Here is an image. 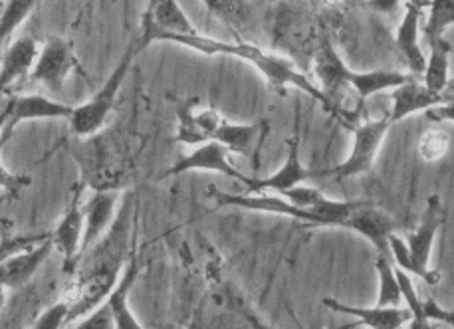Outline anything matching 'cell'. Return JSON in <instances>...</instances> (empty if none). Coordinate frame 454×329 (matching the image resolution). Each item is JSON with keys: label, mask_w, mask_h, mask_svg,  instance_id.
<instances>
[{"label": "cell", "mask_w": 454, "mask_h": 329, "mask_svg": "<svg viewBox=\"0 0 454 329\" xmlns=\"http://www.w3.org/2000/svg\"><path fill=\"white\" fill-rule=\"evenodd\" d=\"M411 80H415L413 75L377 70V72H351L348 83L357 91L361 106H364L369 99V96L377 94V91H385V90L393 91L395 88H399Z\"/></svg>", "instance_id": "21"}, {"label": "cell", "mask_w": 454, "mask_h": 329, "mask_svg": "<svg viewBox=\"0 0 454 329\" xmlns=\"http://www.w3.org/2000/svg\"><path fill=\"white\" fill-rule=\"evenodd\" d=\"M427 115L434 121H452L454 123V104L452 101H447V104L436 106L433 109H428Z\"/></svg>", "instance_id": "35"}, {"label": "cell", "mask_w": 454, "mask_h": 329, "mask_svg": "<svg viewBox=\"0 0 454 329\" xmlns=\"http://www.w3.org/2000/svg\"><path fill=\"white\" fill-rule=\"evenodd\" d=\"M191 329H192V327H191Z\"/></svg>", "instance_id": "41"}, {"label": "cell", "mask_w": 454, "mask_h": 329, "mask_svg": "<svg viewBox=\"0 0 454 329\" xmlns=\"http://www.w3.org/2000/svg\"><path fill=\"white\" fill-rule=\"evenodd\" d=\"M78 67L80 60L75 58L70 40L52 34L44 42V46L40 48L38 60L30 72V80L48 88L50 91H62L68 75Z\"/></svg>", "instance_id": "6"}, {"label": "cell", "mask_w": 454, "mask_h": 329, "mask_svg": "<svg viewBox=\"0 0 454 329\" xmlns=\"http://www.w3.org/2000/svg\"><path fill=\"white\" fill-rule=\"evenodd\" d=\"M425 8H428V3H405V16H403L397 36H395V44H397L401 56L405 58L413 78H417V75L423 78L427 70V58L419 44L420 19H423Z\"/></svg>", "instance_id": "15"}, {"label": "cell", "mask_w": 454, "mask_h": 329, "mask_svg": "<svg viewBox=\"0 0 454 329\" xmlns=\"http://www.w3.org/2000/svg\"><path fill=\"white\" fill-rule=\"evenodd\" d=\"M50 234H35V236H14V239H4L0 242V264L22 250L35 248L42 240H46Z\"/></svg>", "instance_id": "30"}, {"label": "cell", "mask_w": 454, "mask_h": 329, "mask_svg": "<svg viewBox=\"0 0 454 329\" xmlns=\"http://www.w3.org/2000/svg\"><path fill=\"white\" fill-rule=\"evenodd\" d=\"M68 316H70V303L62 300L54 303L52 308L44 309L36 319V324L32 325V329H62L66 324H68Z\"/></svg>", "instance_id": "29"}, {"label": "cell", "mask_w": 454, "mask_h": 329, "mask_svg": "<svg viewBox=\"0 0 454 329\" xmlns=\"http://www.w3.org/2000/svg\"><path fill=\"white\" fill-rule=\"evenodd\" d=\"M391 128L389 117L377 121H367L364 125H353V149L348 157V161L340 163L330 171H319V176H335V181H346L351 176L369 173L373 168L377 151L385 139L387 131Z\"/></svg>", "instance_id": "5"}, {"label": "cell", "mask_w": 454, "mask_h": 329, "mask_svg": "<svg viewBox=\"0 0 454 329\" xmlns=\"http://www.w3.org/2000/svg\"><path fill=\"white\" fill-rule=\"evenodd\" d=\"M442 221H444V208H442L441 197L431 195L427 200V208L423 213V218H420L419 229L407 239V248L411 255V264H413V274L423 278V280L431 286L441 282V274L433 272V270L428 268V260H431L434 236L439 232Z\"/></svg>", "instance_id": "7"}, {"label": "cell", "mask_w": 454, "mask_h": 329, "mask_svg": "<svg viewBox=\"0 0 454 329\" xmlns=\"http://www.w3.org/2000/svg\"><path fill=\"white\" fill-rule=\"evenodd\" d=\"M195 106L197 101L191 99L187 104H183L179 109H176V135H175V143H184V145H205L208 143V137L205 131L199 128V123L195 120Z\"/></svg>", "instance_id": "24"}, {"label": "cell", "mask_w": 454, "mask_h": 329, "mask_svg": "<svg viewBox=\"0 0 454 329\" xmlns=\"http://www.w3.org/2000/svg\"><path fill=\"white\" fill-rule=\"evenodd\" d=\"M343 229H351L365 236V239L372 240L380 256L391 260L389 236L399 229V223L391 215H387L385 210L377 208L373 202L361 200L359 207L349 215Z\"/></svg>", "instance_id": "12"}, {"label": "cell", "mask_w": 454, "mask_h": 329, "mask_svg": "<svg viewBox=\"0 0 454 329\" xmlns=\"http://www.w3.org/2000/svg\"><path fill=\"white\" fill-rule=\"evenodd\" d=\"M11 115H12V101H8L6 107L0 112V147H3V133L6 129L8 121H11Z\"/></svg>", "instance_id": "36"}, {"label": "cell", "mask_w": 454, "mask_h": 329, "mask_svg": "<svg viewBox=\"0 0 454 329\" xmlns=\"http://www.w3.org/2000/svg\"><path fill=\"white\" fill-rule=\"evenodd\" d=\"M450 24H454L452 0H434V3H428V19L423 24V34L428 46H431L434 40L442 38L444 30H447Z\"/></svg>", "instance_id": "26"}, {"label": "cell", "mask_w": 454, "mask_h": 329, "mask_svg": "<svg viewBox=\"0 0 454 329\" xmlns=\"http://www.w3.org/2000/svg\"><path fill=\"white\" fill-rule=\"evenodd\" d=\"M3 149V147H0ZM30 184V179L27 175H14L0 161V189L8 192V197H19L22 189H27Z\"/></svg>", "instance_id": "33"}, {"label": "cell", "mask_w": 454, "mask_h": 329, "mask_svg": "<svg viewBox=\"0 0 454 329\" xmlns=\"http://www.w3.org/2000/svg\"><path fill=\"white\" fill-rule=\"evenodd\" d=\"M189 171H213V173H221L224 176H231V179L239 181L245 184L248 176L242 175L237 167H234L229 161V151L223 147L221 143L216 141H208L205 145L197 147L195 151H191L189 155H183L176 159V161L167 168L163 173V179L167 176H179Z\"/></svg>", "instance_id": "11"}, {"label": "cell", "mask_w": 454, "mask_h": 329, "mask_svg": "<svg viewBox=\"0 0 454 329\" xmlns=\"http://www.w3.org/2000/svg\"><path fill=\"white\" fill-rule=\"evenodd\" d=\"M324 306L340 314L356 317V322L349 325H341L340 329H353L357 325H367L369 329H403L411 324V311L407 308H357L348 306L333 298H324Z\"/></svg>", "instance_id": "16"}, {"label": "cell", "mask_w": 454, "mask_h": 329, "mask_svg": "<svg viewBox=\"0 0 454 329\" xmlns=\"http://www.w3.org/2000/svg\"><path fill=\"white\" fill-rule=\"evenodd\" d=\"M447 90L454 91V80H449V88H447Z\"/></svg>", "instance_id": "38"}, {"label": "cell", "mask_w": 454, "mask_h": 329, "mask_svg": "<svg viewBox=\"0 0 454 329\" xmlns=\"http://www.w3.org/2000/svg\"><path fill=\"white\" fill-rule=\"evenodd\" d=\"M121 192H94L83 202V240H82V256L99 242V239L114 224L117 210L121 205Z\"/></svg>", "instance_id": "13"}, {"label": "cell", "mask_w": 454, "mask_h": 329, "mask_svg": "<svg viewBox=\"0 0 454 329\" xmlns=\"http://www.w3.org/2000/svg\"><path fill=\"white\" fill-rule=\"evenodd\" d=\"M4 302H6V286L3 282V278H0V309L4 308Z\"/></svg>", "instance_id": "37"}, {"label": "cell", "mask_w": 454, "mask_h": 329, "mask_svg": "<svg viewBox=\"0 0 454 329\" xmlns=\"http://www.w3.org/2000/svg\"><path fill=\"white\" fill-rule=\"evenodd\" d=\"M199 30L192 27L189 16L184 14L179 3H151L141 19V34L137 40L139 52L157 40H165L169 36H195Z\"/></svg>", "instance_id": "8"}, {"label": "cell", "mask_w": 454, "mask_h": 329, "mask_svg": "<svg viewBox=\"0 0 454 329\" xmlns=\"http://www.w3.org/2000/svg\"><path fill=\"white\" fill-rule=\"evenodd\" d=\"M449 151V135L441 129H431L423 133L419 139V157L427 163H436L447 155Z\"/></svg>", "instance_id": "28"}, {"label": "cell", "mask_w": 454, "mask_h": 329, "mask_svg": "<svg viewBox=\"0 0 454 329\" xmlns=\"http://www.w3.org/2000/svg\"><path fill=\"white\" fill-rule=\"evenodd\" d=\"M40 48L36 38L20 36L4 50L3 64H0V91H6L22 78H30L32 67L38 60Z\"/></svg>", "instance_id": "19"}, {"label": "cell", "mask_w": 454, "mask_h": 329, "mask_svg": "<svg viewBox=\"0 0 454 329\" xmlns=\"http://www.w3.org/2000/svg\"><path fill=\"white\" fill-rule=\"evenodd\" d=\"M391 99H393V109L389 112V115H387L389 117L391 125L405 120V117L413 115L417 112H428V109L450 101V98L447 96H439V94H433V91H428L423 83L417 82V78L403 83L399 88H395L391 91Z\"/></svg>", "instance_id": "20"}, {"label": "cell", "mask_w": 454, "mask_h": 329, "mask_svg": "<svg viewBox=\"0 0 454 329\" xmlns=\"http://www.w3.org/2000/svg\"><path fill=\"white\" fill-rule=\"evenodd\" d=\"M423 314L428 324L431 322H439V324H447V325H454V309L447 311L442 309L439 303L433 300L423 302Z\"/></svg>", "instance_id": "34"}, {"label": "cell", "mask_w": 454, "mask_h": 329, "mask_svg": "<svg viewBox=\"0 0 454 329\" xmlns=\"http://www.w3.org/2000/svg\"><path fill=\"white\" fill-rule=\"evenodd\" d=\"M74 329H115V322L107 303H102V306L91 311V314L82 317V322Z\"/></svg>", "instance_id": "32"}, {"label": "cell", "mask_w": 454, "mask_h": 329, "mask_svg": "<svg viewBox=\"0 0 454 329\" xmlns=\"http://www.w3.org/2000/svg\"><path fill=\"white\" fill-rule=\"evenodd\" d=\"M0 202H3V199H0Z\"/></svg>", "instance_id": "40"}, {"label": "cell", "mask_w": 454, "mask_h": 329, "mask_svg": "<svg viewBox=\"0 0 454 329\" xmlns=\"http://www.w3.org/2000/svg\"><path fill=\"white\" fill-rule=\"evenodd\" d=\"M137 54V40H133L131 44L125 48L121 60L117 62L112 74H109V78L104 82V86L96 91L94 98L88 99L86 104L74 107V114L70 117V129L75 137L90 139L104 131L109 117H112L117 96H120L123 82L128 78L129 67Z\"/></svg>", "instance_id": "2"}, {"label": "cell", "mask_w": 454, "mask_h": 329, "mask_svg": "<svg viewBox=\"0 0 454 329\" xmlns=\"http://www.w3.org/2000/svg\"><path fill=\"white\" fill-rule=\"evenodd\" d=\"M86 189L83 183H78L74 189V195L70 199L68 208L64 210V216L60 223L50 234L54 248L62 255V272L66 276L74 278L78 272L80 260H82V240H83V200L82 191Z\"/></svg>", "instance_id": "9"}, {"label": "cell", "mask_w": 454, "mask_h": 329, "mask_svg": "<svg viewBox=\"0 0 454 329\" xmlns=\"http://www.w3.org/2000/svg\"><path fill=\"white\" fill-rule=\"evenodd\" d=\"M163 42H175V44L187 46V48L197 50V52L207 54V56L221 54V56L240 58V60L250 62L252 66H254L274 90L284 91L288 86L298 88L301 91H306L308 96H312L316 101H319L327 114H332V107H330V104H327V99L322 94V90H319L306 74H301L296 67V64L288 60V58L266 52L264 48L250 44V42H245V40L223 42V40L208 38L200 32L195 34V36H169Z\"/></svg>", "instance_id": "1"}, {"label": "cell", "mask_w": 454, "mask_h": 329, "mask_svg": "<svg viewBox=\"0 0 454 329\" xmlns=\"http://www.w3.org/2000/svg\"><path fill=\"white\" fill-rule=\"evenodd\" d=\"M35 8H36V3H28V0L4 4L3 14H0V54H3L8 38L12 36V32H16L22 27L24 20L35 12Z\"/></svg>", "instance_id": "27"}, {"label": "cell", "mask_w": 454, "mask_h": 329, "mask_svg": "<svg viewBox=\"0 0 454 329\" xmlns=\"http://www.w3.org/2000/svg\"><path fill=\"white\" fill-rule=\"evenodd\" d=\"M452 44L447 38H439L431 44V58L427 60V70L423 74V86L433 94L442 96L449 88V58Z\"/></svg>", "instance_id": "23"}, {"label": "cell", "mask_w": 454, "mask_h": 329, "mask_svg": "<svg viewBox=\"0 0 454 329\" xmlns=\"http://www.w3.org/2000/svg\"><path fill=\"white\" fill-rule=\"evenodd\" d=\"M425 329H431V325H428V327H425Z\"/></svg>", "instance_id": "39"}, {"label": "cell", "mask_w": 454, "mask_h": 329, "mask_svg": "<svg viewBox=\"0 0 454 329\" xmlns=\"http://www.w3.org/2000/svg\"><path fill=\"white\" fill-rule=\"evenodd\" d=\"M75 159H78L83 187H90L94 192L121 191L125 183V159L121 145H115V141L99 133L88 139Z\"/></svg>", "instance_id": "3"}, {"label": "cell", "mask_w": 454, "mask_h": 329, "mask_svg": "<svg viewBox=\"0 0 454 329\" xmlns=\"http://www.w3.org/2000/svg\"><path fill=\"white\" fill-rule=\"evenodd\" d=\"M278 197H282L284 200H288L290 205L300 207V208H312L314 205H317V202H322L325 199L322 191H317L314 187H304V184L286 191Z\"/></svg>", "instance_id": "31"}, {"label": "cell", "mask_w": 454, "mask_h": 329, "mask_svg": "<svg viewBox=\"0 0 454 329\" xmlns=\"http://www.w3.org/2000/svg\"><path fill=\"white\" fill-rule=\"evenodd\" d=\"M52 248V239L48 236V239L42 240L38 247L22 250L19 255L4 260V262L0 264V278H3L6 290L24 288V286L32 280V276L38 272V268L44 264V260L50 256Z\"/></svg>", "instance_id": "18"}, {"label": "cell", "mask_w": 454, "mask_h": 329, "mask_svg": "<svg viewBox=\"0 0 454 329\" xmlns=\"http://www.w3.org/2000/svg\"><path fill=\"white\" fill-rule=\"evenodd\" d=\"M319 171L306 168L300 159V131L294 133V137L288 139V155L282 168H278L270 176H248L245 183V195H264L266 191H274L276 195L300 187L308 179H316Z\"/></svg>", "instance_id": "10"}, {"label": "cell", "mask_w": 454, "mask_h": 329, "mask_svg": "<svg viewBox=\"0 0 454 329\" xmlns=\"http://www.w3.org/2000/svg\"><path fill=\"white\" fill-rule=\"evenodd\" d=\"M260 128H264V121L239 125V123H229L224 120V123L215 133L213 141L221 143V145L226 147L229 153H239V155L250 157L252 153H254L258 133L262 131Z\"/></svg>", "instance_id": "22"}, {"label": "cell", "mask_w": 454, "mask_h": 329, "mask_svg": "<svg viewBox=\"0 0 454 329\" xmlns=\"http://www.w3.org/2000/svg\"><path fill=\"white\" fill-rule=\"evenodd\" d=\"M375 268L377 274H380V298H377V308H401L403 294L391 260L380 256L377 258Z\"/></svg>", "instance_id": "25"}, {"label": "cell", "mask_w": 454, "mask_h": 329, "mask_svg": "<svg viewBox=\"0 0 454 329\" xmlns=\"http://www.w3.org/2000/svg\"><path fill=\"white\" fill-rule=\"evenodd\" d=\"M314 74L317 75L319 83H322V94L325 96L327 104L332 107V115L340 117V120L353 129V117L341 109V98L349 88V74L351 70L341 60V56L335 50L332 38L327 34H319L317 48L314 50Z\"/></svg>", "instance_id": "4"}, {"label": "cell", "mask_w": 454, "mask_h": 329, "mask_svg": "<svg viewBox=\"0 0 454 329\" xmlns=\"http://www.w3.org/2000/svg\"><path fill=\"white\" fill-rule=\"evenodd\" d=\"M139 274H141V264H139V255H137V242H133L131 255H129L128 264H125L120 282H117L114 292L109 294V298L106 302L109 306V311H112L115 329H143V325L137 322V317L133 316V311L129 308V292L139 278Z\"/></svg>", "instance_id": "17"}, {"label": "cell", "mask_w": 454, "mask_h": 329, "mask_svg": "<svg viewBox=\"0 0 454 329\" xmlns=\"http://www.w3.org/2000/svg\"><path fill=\"white\" fill-rule=\"evenodd\" d=\"M12 101V115L8 121L6 129L3 133V145L12 137L16 125L22 121H36V120H68L74 114V106L62 104L52 98L40 96V94H28V96H16Z\"/></svg>", "instance_id": "14"}]
</instances>
